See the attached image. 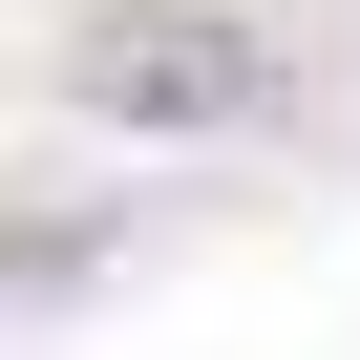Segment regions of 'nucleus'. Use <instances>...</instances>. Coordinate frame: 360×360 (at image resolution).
I'll use <instances>...</instances> for the list:
<instances>
[{"mask_svg":"<svg viewBox=\"0 0 360 360\" xmlns=\"http://www.w3.org/2000/svg\"><path fill=\"white\" fill-rule=\"evenodd\" d=\"M64 85H85L106 127H212V106L276 85V43H255V22H106V43H64Z\"/></svg>","mask_w":360,"mask_h":360,"instance_id":"1","label":"nucleus"}]
</instances>
